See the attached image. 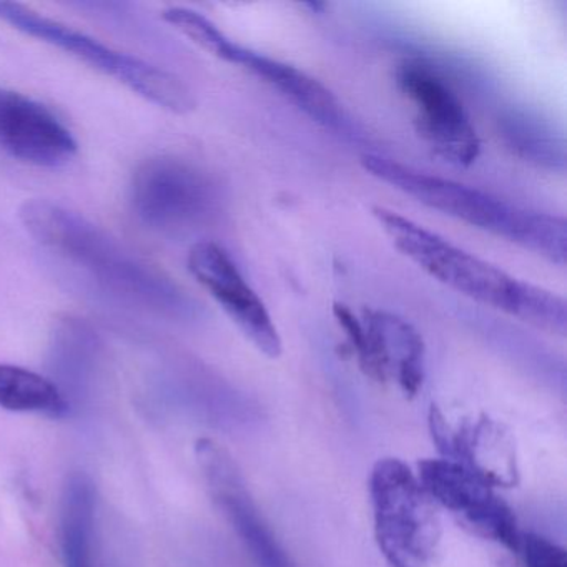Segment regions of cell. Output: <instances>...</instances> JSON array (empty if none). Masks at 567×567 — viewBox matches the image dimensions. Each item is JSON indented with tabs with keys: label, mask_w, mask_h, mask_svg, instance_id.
Instances as JSON below:
<instances>
[{
	"label": "cell",
	"mask_w": 567,
	"mask_h": 567,
	"mask_svg": "<svg viewBox=\"0 0 567 567\" xmlns=\"http://www.w3.org/2000/svg\"><path fill=\"white\" fill-rule=\"evenodd\" d=\"M364 171L420 204L489 231L556 265L566 264V221L556 215L526 210L486 192L446 181L381 155H364Z\"/></svg>",
	"instance_id": "2"
},
{
	"label": "cell",
	"mask_w": 567,
	"mask_h": 567,
	"mask_svg": "<svg viewBox=\"0 0 567 567\" xmlns=\"http://www.w3.org/2000/svg\"><path fill=\"white\" fill-rule=\"evenodd\" d=\"M361 320L370 334L367 374L380 384L394 383L408 400L420 393L424 381V341L398 315L383 310H363Z\"/></svg>",
	"instance_id": "13"
},
{
	"label": "cell",
	"mask_w": 567,
	"mask_h": 567,
	"mask_svg": "<svg viewBox=\"0 0 567 567\" xmlns=\"http://www.w3.org/2000/svg\"><path fill=\"white\" fill-rule=\"evenodd\" d=\"M373 217L393 247L424 274L477 303L520 320L533 285L511 277L390 208L374 207Z\"/></svg>",
	"instance_id": "3"
},
{
	"label": "cell",
	"mask_w": 567,
	"mask_h": 567,
	"mask_svg": "<svg viewBox=\"0 0 567 567\" xmlns=\"http://www.w3.org/2000/svg\"><path fill=\"white\" fill-rule=\"evenodd\" d=\"M238 65L264 79L317 124L330 128L343 127V105L333 92L301 69L247 48H244Z\"/></svg>",
	"instance_id": "14"
},
{
	"label": "cell",
	"mask_w": 567,
	"mask_h": 567,
	"mask_svg": "<svg viewBox=\"0 0 567 567\" xmlns=\"http://www.w3.org/2000/svg\"><path fill=\"white\" fill-rule=\"evenodd\" d=\"M188 270L231 318L244 337L271 360L284 353L280 333L257 291L248 285L230 255L214 241L190 248Z\"/></svg>",
	"instance_id": "9"
},
{
	"label": "cell",
	"mask_w": 567,
	"mask_h": 567,
	"mask_svg": "<svg viewBox=\"0 0 567 567\" xmlns=\"http://www.w3.org/2000/svg\"><path fill=\"white\" fill-rule=\"evenodd\" d=\"M162 18L184 38L190 39L202 51L230 64L238 65L240 62L244 45L227 38L210 19L205 18L200 12L187 8H171L164 11Z\"/></svg>",
	"instance_id": "17"
},
{
	"label": "cell",
	"mask_w": 567,
	"mask_h": 567,
	"mask_svg": "<svg viewBox=\"0 0 567 567\" xmlns=\"http://www.w3.org/2000/svg\"><path fill=\"white\" fill-rule=\"evenodd\" d=\"M0 22L16 31L61 49L65 54L84 62L89 68L115 79L145 101L174 112L187 114L195 107L190 89L171 72L148 64L134 55L115 51L97 39L75 31L62 22L45 18L14 2H0Z\"/></svg>",
	"instance_id": "5"
},
{
	"label": "cell",
	"mask_w": 567,
	"mask_h": 567,
	"mask_svg": "<svg viewBox=\"0 0 567 567\" xmlns=\"http://www.w3.org/2000/svg\"><path fill=\"white\" fill-rule=\"evenodd\" d=\"M416 474L434 503L450 511L464 529L517 554L523 533L516 514L494 487L446 457L420 461Z\"/></svg>",
	"instance_id": "8"
},
{
	"label": "cell",
	"mask_w": 567,
	"mask_h": 567,
	"mask_svg": "<svg viewBox=\"0 0 567 567\" xmlns=\"http://www.w3.org/2000/svg\"><path fill=\"white\" fill-rule=\"evenodd\" d=\"M396 84L413 104L414 125L427 147L447 164L470 167L481 154V142L470 114L450 82L431 65L404 61Z\"/></svg>",
	"instance_id": "6"
},
{
	"label": "cell",
	"mask_w": 567,
	"mask_h": 567,
	"mask_svg": "<svg viewBox=\"0 0 567 567\" xmlns=\"http://www.w3.org/2000/svg\"><path fill=\"white\" fill-rule=\"evenodd\" d=\"M517 554L523 557L524 567H567L566 549L539 534H520Z\"/></svg>",
	"instance_id": "19"
},
{
	"label": "cell",
	"mask_w": 567,
	"mask_h": 567,
	"mask_svg": "<svg viewBox=\"0 0 567 567\" xmlns=\"http://www.w3.org/2000/svg\"><path fill=\"white\" fill-rule=\"evenodd\" d=\"M0 148L24 164L58 168L75 157L78 142L41 102L0 87Z\"/></svg>",
	"instance_id": "12"
},
{
	"label": "cell",
	"mask_w": 567,
	"mask_h": 567,
	"mask_svg": "<svg viewBox=\"0 0 567 567\" xmlns=\"http://www.w3.org/2000/svg\"><path fill=\"white\" fill-rule=\"evenodd\" d=\"M19 217L39 244L97 278L107 290L161 313L177 315L187 308L177 285L82 215L34 198L22 205Z\"/></svg>",
	"instance_id": "1"
},
{
	"label": "cell",
	"mask_w": 567,
	"mask_h": 567,
	"mask_svg": "<svg viewBox=\"0 0 567 567\" xmlns=\"http://www.w3.org/2000/svg\"><path fill=\"white\" fill-rule=\"evenodd\" d=\"M195 450L212 497L240 536L255 566L297 567L258 511L228 451L207 437L198 441Z\"/></svg>",
	"instance_id": "10"
},
{
	"label": "cell",
	"mask_w": 567,
	"mask_h": 567,
	"mask_svg": "<svg viewBox=\"0 0 567 567\" xmlns=\"http://www.w3.org/2000/svg\"><path fill=\"white\" fill-rule=\"evenodd\" d=\"M0 408L14 413L62 417L69 413L71 404L64 391L49 378L28 368L0 363Z\"/></svg>",
	"instance_id": "16"
},
{
	"label": "cell",
	"mask_w": 567,
	"mask_h": 567,
	"mask_svg": "<svg viewBox=\"0 0 567 567\" xmlns=\"http://www.w3.org/2000/svg\"><path fill=\"white\" fill-rule=\"evenodd\" d=\"M131 190L138 220L155 230L194 227L207 220L217 204L210 178L174 157L144 162L135 171Z\"/></svg>",
	"instance_id": "7"
},
{
	"label": "cell",
	"mask_w": 567,
	"mask_h": 567,
	"mask_svg": "<svg viewBox=\"0 0 567 567\" xmlns=\"http://www.w3.org/2000/svg\"><path fill=\"white\" fill-rule=\"evenodd\" d=\"M431 436L446 460L456 461L491 487H514L519 483L516 446L509 431L491 420L463 421L451 426L437 406L430 408Z\"/></svg>",
	"instance_id": "11"
},
{
	"label": "cell",
	"mask_w": 567,
	"mask_h": 567,
	"mask_svg": "<svg viewBox=\"0 0 567 567\" xmlns=\"http://www.w3.org/2000/svg\"><path fill=\"white\" fill-rule=\"evenodd\" d=\"M374 537L391 567H431L440 549V506L417 474L398 457H383L370 474Z\"/></svg>",
	"instance_id": "4"
},
{
	"label": "cell",
	"mask_w": 567,
	"mask_h": 567,
	"mask_svg": "<svg viewBox=\"0 0 567 567\" xmlns=\"http://www.w3.org/2000/svg\"><path fill=\"white\" fill-rule=\"evenodd\" d=\"M519 124L509 121V125L504 132L513 151L529 162H536L537 165L563 168V145L557 144L556 138H553V135L544 131L543 127L526 124V118H519Z\"/></svg>",
	"instance_id": "18"
},
{
	"label": "cell",
	"mask_w": 567,
	"mask_h": 567,
	"mask_svg": "<svg viewBox=\"0 0 567 567\" xmlns=\"http://www.w3.org/2000/svg\"><path fill=\"white\" fill-rule=\"evenodd\" d=\"M97 497L85 474L68 481L61 504V550L64 567H95Z\"/></svg>",
	"instance_id": "15"
}]
</instances>
